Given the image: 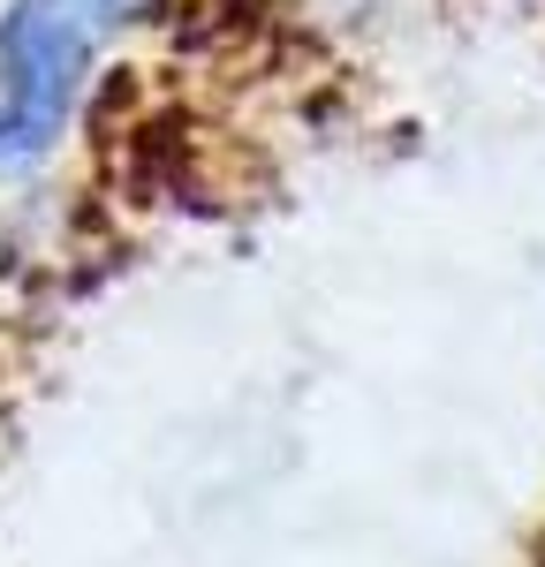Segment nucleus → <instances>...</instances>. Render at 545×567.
Instances as JSON below:
<instances>
[{
	"label": "nucleus",
	"instance_id": "obj_2",
	"mask_svg": "<svg viewBox=\"0 0 545 567\" xmlns=\"http://www.w3.org/2000/svg\"><path fill=\"white\" fill-rule=\"evenodd\" d=\"M69 8H84L91 23H99V31H106V23H114V16H130L136 0H69Z\"/></svg>",
	"mask_w": 545,
	"mask_h": 567
},
{
	"label": "nucleus",
	"instance_id": "obj_1",
	"mask_svg": "<svg viewBox=\"0 0 545 567\" xmlns=\"http://www.w3.org/2000/svg\"><path fill=\"white\" fill-rule=\"evenodd\" d=\"M99 23L69 0H8L0 8V167H31L45 159L76 99Z\"/></svg>",
	"mask_w": 545,
	"mask_h": 567
}]
</instances>
